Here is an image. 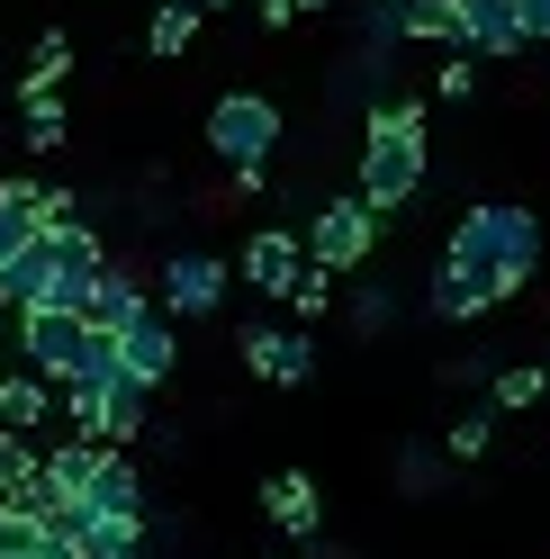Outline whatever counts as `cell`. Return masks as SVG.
I'll return each instance as SVG.
<instances>
[{
	"mask_svg": "<svg viewBox=\"0 0 550 559\" xmlns=\"http://www.w3.org/2000/svg\"><path fill=\"white\" fill-rule=\"evenodd\" d=\"M497 397L488 406H469V415H452V433H442V451H452V461H488V442H497Z\"/></svg>",
	"mask_w": 550,
	"mask_h": 559,
	"instance_id": "cell-24",
	"label": "cell"
},
{
	"mask_svg": "<svg viewBox=\"0 0 550 559\" xmlns=\"http://www.w3.org/2000/svg\"><path fill=\"white\" fill-rule=\"evenodd\" d=\"M82 343H91V317H73V307H19V361L37 379L73 389L82 379Z\"/></svg>",
	"mask_w": 550,
	"mask_h": 559,
	"instance_id": "cell-8",
	"label": "cell"
},
{
	"mask_svg": "<svg viewBox=\"0 0 550 559\" xmlns=\"http://www.w3.org/2000/svg\"><path fill=\"white\" fill-rule=\"evenodd\" d=\"M262 514L280 523L289 542H316L325 533V506H316V478H307V469H271L262 478Z\"/></svg>",
	"mask_w": 550,
	"mask_h": 559,
	"instance_id": "cell-14",
	"label": "cell"
},
{
	"mask_svg": "<svg viewBox=\"0 0 550 559\" xmlns=\"http://www.w3.org/2000/svg\"><path fill=\"white\" fill-rule=\"evenodd\" d=\"M380 207H370L361 190H343V199H325L316 207V217H307L298 235H307V262H316V271H334V280H352L370 253H380Z\"/></svg>",
	"mask_w": 550,
	"mask_h": 559,
	"instance_id": "cell-6",
	"label": "cell"
},
{
	"mask_svg": "<svg viewBox=\"0 0 550 559\" xmlns=\"http://www.w3.org/2000/svg\"><path fill=\"white\" fill-rule=\"evenodd\" d=\"M37 542H46V514H27V506L0 497V559H37Z\"/></svg>",
	"mask_w": 550,
	"mask_h": 559,
	"instance_id": "cell-27",
	"label": "cell"
},
{
	"mask_svg": "<svg viewBox=\"0 0 550 559\" xmlns=\"http://www.w3.org/2000/svg\"><path fill=\"white\" fill-rule=\"evenodd\" d=\"M226 289H235V262L208 253V243H171L163 271H154V307H163L171 325H208L217 307H226Z\"/></svg>",
	"mask_w": 550,
	"mask_h": 559,
	"instance_id": "cell-5",
	"label": "cell"
},
{
	"mask_svg": "<svg viewBox=\"0 0 550 559\" xmlns=\"http://www.w3.org/2000/svg\"><path fill=\"white\" fill-rule=\"evenodd\" d=\"M37 461H46V451L37 442H27V433H10V425H0V497H27V478H37Z\"/></svg>",
	"mask_w": 550,
	"mask_h": 559,
	"instance_id": "cell-25",
	"label": "cell"
},
{
	"mask_svg": "<svg viewBox=\"0 0 550 559\" xmlns=\"http://www.w3.org/2000/svg\"><path fill=\"white\" fill-rule=\"evenodd\" d=\"M63 425L99 451H135L154 433V389H135V379H118V389H63Z\"/></svg>",
	"mask_w": 550,
	"mask_h": 559,
	"instance_id": "cell-7",
	"label": "cell"
},
{
	"mask_svg": "<svg viewBox=\"0 0 550 559\" xmlns=\"http://www.w3.org/2000/svg\"><path fill=\"white\" fill-rule=\"evenodd\" d=\"M199 10H235V0H199Z\"/></svg>",
	"mask_w": 550,
	"mask_h": 559,
	"instance_id": "cell-35",
	"label": "cell"
},
{
	"mask_svg": "<svg viewBox=\"0 0 550 559\" xmlns=\"http://www.w3.org/2000/svg\"><path fill=\"white\" fill-rule=\"evenodd\" d=\"M109 271V243H99L91 226H55V235H37L27 253L0 271V298L10 307H91V280Z\"/></svg>",
	"mask_w": 550,
	"mask_h": 559,
	"instance_id": "cell-3",
	"label": "cell"
},
{
	"mask_svg": "<svg viewBox=\"0 0 550 559\" xmlns=\"http://www.w3.org/2000/svg\"><path fill=\"white\" fill-rule=\"evenodd\" d=\"M226 181H235V199H262V190H271V163H235Z\"/></svg>",
	"mask_w": 550,
	"mask_h": 559,
	"instance_id": "cell-32",
	"label": "cell"
},
{
	"mask_svg": "<svg viewBox=\"0 0 550 559\" xmlns=\"http://www.w3.org/2000/svg\"><path fill=\"white\" fill-rule=\"evenodd\" d=\"M425 307H433L442 325H469V317H488V298H478L461 271H442V262H433V280H425Z\"/></svg>",
	"mask_w": 550,
	"mask_h": 559,
	"instance_id": "cell-22",
	"label": "cell"
},
{
	"mask_svg": "<svg viewBox=\"0 0 550 559\" xmlns=\"http://www.w3.org/2000/svg\"><path fill=\"white\" fill-rule=\"evenodd\" d=\"M37 199H46V181H0V271H10L27 243L46 235V217H37Z\"/></svg>",
	"mask_w": 550,
	"mask_h": 559,
	"instance_id": "cell-16",
	"label": "cell"
},
{
	"mask_svg": "<svg viewBox=\"0 0 550 559\" xmlns=\"http://www.w3.org/2000/svg\"><path fill=\"white\" fill-rule=\"evenodd\" d=\"M99 523H145V469H135V451H99V478L82 497Z\"/></svg>",
	"mask_w": 550,
	"mask_h": 559,
	"instance_id": "cell-13",
	"label": "cell"
},
{
	"mask_svg": "<svg viewBox=\"0 0 550 559\" xmlns=\"http://www.w3.org/2000/svg\"><path fill=\"white\" fill-rule=\"evenodd\" d=\"M461 46L478 55V63H514L533 37H524V10L514 0H461Z\"/></svg>",
	"mask_w": 550,
	"mask_h": 559,
	"instance_id": "cell-12",
	"label": "cell"
},
{
	"mask_svg": "<svg viewBox=\"0 0 550 559\" xmlns=\"http://www.w3.org/2000/svg\"><path fill=\"white\" fill-rule=\"evenodd\" d=\"M397 325V289H388V280H370V289H352V334L361 343H380Z\"/></svg>",
	"mask_w": 550,
	"mask_h": 559,
	"instance_id": "cell-26",
	"label": "cell"
},
{
	"mask_svg": "<svg viewBox=\"0 0 550 559\" xmlns=\"http://www.w3.org/2000/svg\"><path fill=\"white\" fill-rule=\"evenodd\" d=\"M397 27H406V46H442L452 55L461 46V0H406Z\"/></svg>",
	"mask_w": 550,
	"mask_h": 559,
	"instance_id": "cell-20",
	"label": "cell"
},
{
	"mask_svg": "<svg viewBox=\"0 0 550 559\" xmlns=\"http://www.w3.org/2000/svg\"><path fill=\"white\" fill-rule=\"evenodd\" d=\"M280 135H289V118H280V99H271V91H226V99H208L199 145L235 171V163H271V154H280Z\"/></svg>",
	"mask_w": 550,
	"mask_h": 559,
	"instance_id": "cell-4",
	"label": "cell"
},
{
	"mask_svg": "<svg viewBox=\"0 0 550 559\" xmlns=\"http://www.w3.org/2000/svg\"><path fill=\"white\" fill-rule=\"evenodd\" d=\"M433 171V145H425V99L416 91H380L361 109V163H352V190L380 207V217H397V207H416Z\"/></svg>",
	"mask_w": 550,
	"mask_h": 559,
	"instance_id": "cell-2",
	"label": "cell"
},
{
	"mask_svg": "<svg viewBox=\"0 0 550 559\" xmlns=\"http://www.w3.org/2000/svg\"><path fill=\"white\" fill-rule=\"evenodd\" d=\"M73 63H82V46L63 37V27H46V37L27 46V73H19V99H55L63 82H73Z\"/></svg>",
	"mask_w": 550,
	"mask_h": 559,
	"instance_id": "cell-17",
	"label": "cell"
},
{
	"mask_svg": "<svg viewBox=\"0 0 550 559\" xmlns=\"http://www.w3.org/2000/svg\"><path fill=\"white\" fill-rule=\"evenodd\" d=\"M442 271H461L488 307L524 298L533 280H541V217H533L524 199H469L461 226L442 235Z\"/></svg>",
	"mask_w": 550,
	"mask_h": 559,
	"instance_id": "cell-1",
	"label": "cell"
},
{
	"mask_svg": "<svg viewBox=\"0 0 550 559\" xmlns=\"http://www.w3.org/2000/svg\"><path fill=\"white\" fill-rule=\"evenodd\" d=\"M19 145H27V154H55V145H73L63 91H55V99H19Z\"/></svg>",
	"mask_w": 550,
	"mask_h": 559,
	"instance_id": "cell-21",
	"label": "cell"
},
{
	"mask_svg": "<svg viewBox=\"0 0 550 559\" xmlns=\"http://www.w3.org/2000/svg\"><path fill=\"white\" fill-rule=\"evenodd\" d=\"M488 397H497L505 415H524V406H541V397H550V370H541V361H505V370L488 379Z\"/></svg>",
	"mask_w": 550,
	"mask_h": 559,
	"instance_id": "cell-23",
	"label": "cell"
},
{
	"mask_svg": "<svg viewBox=\"0 0 550 559\" xmlns=\"http://www.w3.org/2000/svg\"><path fill=\"white\" fill-rule=\"evenodd\" d=\"M118 343H127V379H135V389H163L171 361H181V325H171L163 307H154V317H135Z\"/></svg>",
	"mask_w": 550,
	"mask_h": 559,
	"instance_id": "cell-15",
	"label": "cell"
},
{
	"mask_svg": "<svg viewBox=\"0 0 550 559\" xmlns=\"http://www.w3.org/2000/svg\"><path fill=\"white\" fill-rule=\"evenodd\" d=\"M235 353H244V370L253 379H271V389H307V379H316V334L307 325H244L235 334Z\"/></svg>",
	"mask_w": 550,
	"mask_h": 559,
	"instance_id": "cell-10",
	"label": "cell"
},
{
	"mask_svg": "<svg viewBox=\"0 0 550 559\" xmlns=\"http://www.w3.org/2000/svg\"><path fill=\"white\" fill-rule=\"evenodd\" d=\"M55 406H63L55 379H37V370H10V379H0V425H10V433H37Z\"/></svg>",
	"mask_w": 550,
	"mask_h": 559,
	"instance_id": "cell-18",
	"label": "cell"
},
{
	"mask_svg": "<svg viewBox=\"0 0 550 559\" xmlns=\"http://www.w3.org/2000/svg\"><path fill=\"white\" fill-rule=\"evenodd\" d=\"M325 10H334V0H298V19H325Z\"/></svg>",
	"mask_w": 550,
	"mask_h": 559,
	"instance_id": "cell-34",
	"label": "cell"
},
{
	"mask_svg": "<svg viewBox=\"0 0 550 559\" xmlns=\"http://www.w3.org/2000/svg\"><path fill=\"white\" fill-rule=\"evenodd\" d=\"M433 91H442V99H469V91H478V55H469V46H452V55L433 63Z\"/></svg>",
	"mask_w": 550,
	"mask_h": 559,
	"instance_id": "cell-29",
	"label": "cell"
},
{
	"mask_svg": "<svg viewBox=\"0 0 550 559\" xmlns=\"http://www.w3.org/2000/svg\"><path fill=\"white\" fill-rule=\"evenodd\" d=\"M289 317H298V325H325V317H334V271L307 262V280L289 289Z\"/></svg>",
	"mask_w": 550,
	"mask_h": 559,
	"instance_id": "cell-28",
	"label": "cell"
},
{
	"mask_svg": "<svg viewBox=\"0 0 550 559\" xmlns=\"http://www.w3.org/2000/svg\"><path fill=\"white\" fill-rule=\"evenodd\" d=\"M514 10H524V37H533V46H550V0H514Z\"/></svg>",
	"mask_w": 550,
	"mask_h": 559,
	"instance_id": "cell-33",
	"label": "cell"
},
{
	"mask_svg": "<svg viewBox=\"0 0 550 559\" xmlns=\"http://www.w3.org/2000/svg\"><path fill=\"white\" fill-rule=\"evenodd\" d=\"M307 280V235L298 226H253L244 253H235V289H253L271 307H289V289Z\"/></svg>",
	"mask_w": 550,
	"mask_h": 559,
	"instance_id": "cell-9",
	"label": "cell"
},
{
	"mask_svg": "<svg viewBox=\"0 0 550 559\" xmlns=\"http://www.w3.org/2000/svg\"><path fill=\"white\" fill-rule=\"evenodd\" d=\"M397 487L406 497H442V461L433 451H397Z\"/></svg>",
	"mask_w": 550,
	"mask_h": 559,
	"instance_id": "cell-30",
	"label": "cell"
},
{
	"mask_svg": "<svg viewBox=\"0 0 550 559\" xmlns=\"http://www.w3.org/2000/svg\"><path fill=\"white\" fill-rule=\"evenodd\" d=\"M91 325H109V334H127L135 317H154V271H135V262H118L109 253V271L91 280V307H82Z\"/></svg>",
	"mask_w": 550,
	"mask_h": 559,
	"instance_id": "cell-11",
	"label": "cell"
},
{
	"mask_svg": "<svg viewBox=\"0 0 550 559\" xmlns=\"http://www.w3.org/2000/svg\"><path fill=\"white\" fill-rule=\"evenodd\" d=\"M253 27H262V37H280V27H298V0H253Z\"/></svg>",
	"mask_w": 550,
	"mask_h": 559,
	"instance_id": "cell-31",
	"label": "cell"
},
{
	"mask_svg": "<svg viewBox=\"0 0 550 559\" xmlns=\"http://www.w3.org/2000/svg\"><path fill=\"white\" fill-rule=\"evenodd\" d=\"M199 19H208L199 0H163V10L145 19V55H154V63H181V55L199 46Z\"/></svg>",
	"mask_w": 550,
	"mask_h": 559,
	"instance_id": "cell-19",
	"label": "cell"
}]
</instances>
